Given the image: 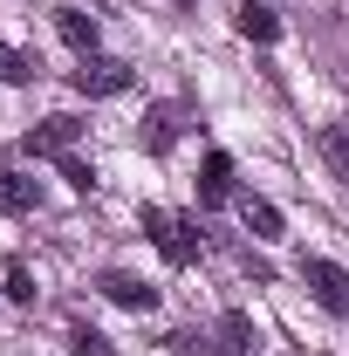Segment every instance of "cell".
<instances>
[{
	"label": "cell",
	"instance_id": "obj_1",
	"mask_svg": "<svg viewBox=\"0 0 349 356\" xmlns=\"http://www.w3.org/2000/svg\"><path fill=\"white\" fill-rule=\"evenodd\" d=\"M144 233H151V247H158L172 267H192V261H199V220L165 213V206H144Z\"/></svg>",
	"mask_w": 349,
	"mask_h": 356
},
{
	"label": "cell",
	"instance_id": "obj_2",
	"mask_svg": "<svg viewBox=\"0 0 349 356\" xmlns=\"http://www.w3.org/2000/svg\"><path fill=\"white\" fill-rule=\"evenodd\" d=\"M302 281H308V295H315L329 315H349V274H343L336 261H322V254H302Z\"/></svg>",
	"mask_w": 349,
	"mask_h": 356
},
{
	"label": "cell",
	"instance_id": "obj_3",
	"mask_svg": "<svg viewBox=\"0 0 349 356\" xmlns=\"http://www.w3.org/2000/svg\"><path fill=\"white\" fill-rule=\"evenodd\" d=\"M76 89H83V96H124V89H131V62H117V55H83V62H76Z\"/></svg>",
	"mask_w": 349,
	"mask_h": 356
},
{
	"label": "cell",
	"instance_id": "obj_4",
	"mask_svg": "<svg viewBox=\"0 0 349 356\" xmlns=\"http://www.w3.org/2000/svg\"><path fill=\"white\" fill-rule=\"evenodd\" d=\"M76 137H83L76 117H42L35 131L21 137V151H28V158H69V144H76Z\"/></svg>",
	"mask_w": 349,
	"mask_h": 356
},
{
	"label": "cell",
	"instance_id": "obj_5",
	"mask_svg": "<svg viewBox=\"0 0 349 356\" xmlns=\"http://www.w3.org/2000/svg\"><path fill=\"white\" fill-rule=\"evenodd\" d=\"M96 288H103V295H110L117 309H131V315H151V309H158V288H151L144 274H124V267H110V274H103Z\"/></svg>",
	"mask_w": 349,
	"mask_h": 356
},
{
	"label": "cell",
	"instance_id": "obj_6",
	"mask_svg": "<svg viewBox=\"0 0 349 356\" xmlns=\"http://www.w3.org/2000/svg\"><path fill=\"white\" fill-rule=\"evenodd\" d=\"M178 131H185V103H151L137 137H144V151H151V158H165V151L178 144Z\"/></svg>",
	"mask_w": 349,
	"mask_h": 356
},
{
	"label": "cell",
	"instance_id": "obj_7",
	"mask_svg": "<svg viewBox=\"0 0 349 356\" xmlns=\"http://www.w3.org/2000/svg\"><path fill=\"white\" fill-rule=\"evenodd\" d=\"M233 28H240V35H247V42H281V14H274V7H267V0H240V7H233Z\"/></svg>",
	"mask_w": 349,
	"mask_h": 356
},
{
	"label": "cell",
	"instance_id": "obj_8",
	"mask_svg": "<svg viewBox=\"0 0 349 356\" xmlns=\"http://www.w3.org/2000/svg\"><path fill=\"white\" fill-rule=\"evenodd\" d=\"M226 199H233V158L206 151V165H199V206H226Z\"/></svg>",
	"mask_w": 349,
	"mask_h": 356
},
{
	"label": "cell",
	"instance_id": "obj_9",
	"mask_svg": "<svg viewBox=\"0 0 349 356\" xmlns=\"http://www.w3.org/2000/svg\"><path fill=\"white\" fill-rule=\"evenodd\" d=\"M55 35L76 48V55H96V14H83V7H55Z\"/></svg>",
	"mask_w": 349,
	"mask_h": 356
},
{
	"label": "cell",
	"instance_id": "obj_10",
	"mask_svg": "<svg viewBox=\"0 0 349 356\" xmlns=\"http://www.w3.org/2000/svg\"><path fill=\"white\" fill-rule=\"evenodd\" d=\"M35 206H42V185L21 178L14 165H0V213H35Z\"/></svg>",
	"mask_w": 349,
	"mask_h": 356
},
{
	"label": "cell",
	"instance_id": "obj_11",
	"mask_svg": "<svg viewBox=\"0 0 349 356\" xmlns=\"http://www.w3.org/2000/svg\"><path fill=\"white\" fill-rule=\"evenodd\" d=\"M315 151H322L329 178H343V185H349V124H322V131H315Z\"/></svg>",
	"mask_w": 349,
	"mask_h": 356
},
{
	"label": "cell",
	"instance_id": "obj_12",
	"mask_svg": "<svg viewBox=\"0 0 349 356\" xmlns=\"http://www.w3.org/2000/svg\"><path fill=\"white\" fill-rule=\"evenodd\" d=\"M240 220H247L254 240H281V206L274 199H240Z\"/></svg>",
	"mask_w": 349,
	"mask_h": 356
},
{
	"label": "cell",
	"instance_id": "obj_13",
	"mask_svg": "<svg viewBox=\"0 0 349 356\" xmlns=\"http://www.w3.org/2000/svg\"><path fill=\"white\" fill-rule=\"evenodd\" d=\"M219 329H226V343H219V350H226V356H261V336H254V322H247V315H240V309L226 315Z\"/></svg>",
	"mask_w": 349,
	"mask_h": 356
},
{
	"label": "cell",
	"instance_id": "obj_14",
	"mask_svg": "<svg viewBox=\"0 0 349 356\" xmlns=\"http://www.w3.org/2000/svg\"><path fill=\"white\" fill-rule=\"evenodd\" d=\"M35 69H42L35 55H21V48L0 42V83H35Z\"/></svg>",
	"mask_w": 349,
	"mask_h": 356
},
{
	"label": "cell",
	"instance_id": "obj_15",
	"mask_svg": "<svg viewBox=\"0 0 349 356\" xmlns=\"http://www.w3.org/2000/svg\"><path fill=\"white\" fill-rule=\"evenodd\" d=\"M69 356H117V350H110V336H103V329L76 322V329H69Z\"/></svg>",
	"mask_w": 349,
	"mask_h": 356
},
{
	"label": "cell",
	"instance_id": "obj_16",
	"mask_svg": "<svg viewBox=\"0 0 349 356\" xmlns=\"http://www.w3.org/2000/svg\"><path fill=\"white\" fill-rule=\"evenodd\" d=\"M7 302H21V309L35 302V274H28L21 261H7Z\"/></svg>",
	"mask_w": 349,
	"mask_h": 356
},
{
	"label": "cell",
	"instance_id": "obj_17",
	"mask_svg": "<svg viewBox=\"0 0 349 356\" xmlns=\"http://www.w3.org/2000/svg\"><path fill=\"white\" fill-rule=\"evenodd\" d=\"M165 343H172V356H219L213 343H206V336H192V329H178V336H165Z\"/></svg>",
	"mask_w": 349,
	"mask_h": 356
},
{
	"label": "cell",
	"instance_id": "obj_18",
	"mask_svg": "<svg viewBox=\"0 0 349 356\" xmlns=\"http://www.w3.org/2000/svg\"><path fill=\"white\" fill-rule=\"evenodd\" d=\"M62 178H69V185H76V192H96V172H89L83 158H62Z\"/></svg>",
	"mask_w": 349,
	"mask_h": 356
},
{
	"label": "cell",
	"instance_id": "obj_19",
	"mask_svg": "<svg viewBox=\"0 0 349 356\" xmlns=\"http://www.w3.org/2000/svg\"><path fill=\"white\" fill-rule=\"evenodd\" d=\"M178 7H199V0H178Z\"/></svg>",
	"mask_w": 349,
	"mask_h": 356
}]
</instances>
